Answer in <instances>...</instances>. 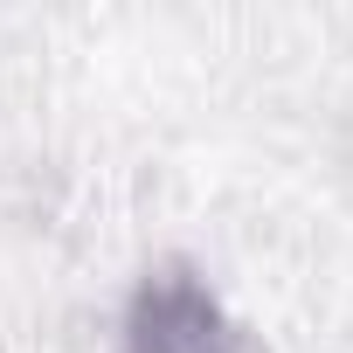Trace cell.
I'll return each mask as SVG.
<instances>
[{
  "label": "cell",
  "mask_w": 353,
  "mask_h": 353,
  "mask_svg": "<svg viewBox=\"0 0 353 353\" xmlns=\"http://www.w3.org/2000/svg\"><path fill=\"white\" fill-rule=\"evenodd\" d=\"M125 353H243V332L201 270L159 263L125 305Z\"/></svg>",
  "instance_id": "1"
}]
</instances>
